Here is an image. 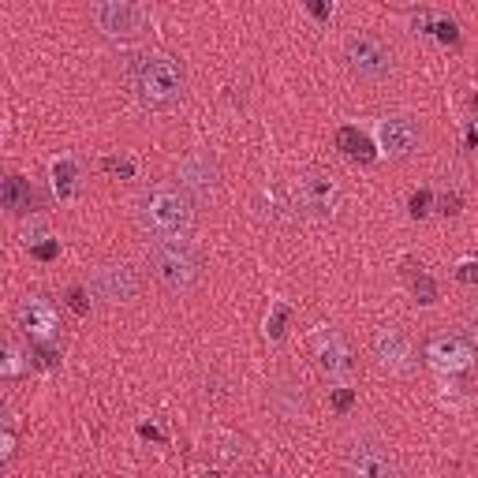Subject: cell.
<instances>
[{"mask_svg":"<svg viewBox=\"0 0 478 478\" xmlns=\"http://www.w3.org/2000/svg\"><path fill=\"white\" fill-rule=\"evenodd\" d=\"M403 269H408V277H411V291H415V299L422 303V307H430V303H437V280L430 277V273H415V265H403Z\"/></svg>","mask_w":478,"mask_h":478,"instance_id":"cell-17","label":"cell"},{"mask_svg":"<svg viewBox=\"0 0 478 478\" xmlns=\"http://www.w3.org/2000/svg\"><path fill=\"white\" fill-rule=\"evenodd\" d=\"M437 19H434V12L430 8H419L415 15H411V26H415V34H430V26H434Z\"/></svg>","mask_w":478,"mask_h":478,"instance_id":"cell-26","label":"cell"},{"mask_svg":"<svg viewBox=\"0 0 478 478\" xmlns=\"http://www.w3.org/2000/svg\"><path fill=\"white\" fill-rule=\"evenodd\" d=\"M344 60L352 68V75L366 82H381L392 71V52L378 38H370V34H352L344 41Z\"/></svg>","mask_w":478,"mask_h":478,"instance_id":"cell-6","label":"cell"},{"mask_svg":"<svg viewBox=\"0 0 478 478\" xmlns=\"http://www.w3.org/2000/svg\"><path fill=\"white\" fill-rule=\"evenodd\" d=\"M318 366H321V374H329V378H347V374L355 370V355H352V347L344 344V336H336V333L321 336Z\"/></svg>","mask_w":478,"mask_h":478,"instance_id":"cell-14","label":"cell"},{"mask_svg":"<svg viewBox=\"0 0 478 478\" xmlns=\"http://www.w3.org/2000/svg\"><path fill=\"white\" fill-rule=\"evenodd\" d=\"M239 478H254V475H239Z\"/></svg>","mask_w":478,"mask_h":478,"instance_id":"cell-35","label":"cell"},{"mask_svg":"<svg viewBox=\"0 0 478 478\" xmlns=\"http://www.w3.org/2000/svg\"><path fill=\"white\" fill-rule=\"evenodd\" d=\"M434 34H437V38L445 41V45H459V26H456L452 19H437V23H434Z\"/></svg>","mask_w":478,"mask_h":478,"instance_id":"cell-20","label":"cell"},{"mask_svg":"<svg viewBox=\"0 0 478 478\" xmlns=\"http://www.w3.org/2000/svg\"><path fill=\"white\" fill-rule=\"evenodd\" d=\"M142 437H150V441H161V434L153 426H142Z\"/></svg>","mask_w":478,"mask_h":478,"instance_id":"cell-32","label":"cell"},{"mask_svg":"<svg viewBox=\"0 0 478 478\" xmlns=\"http://www.w3.org/2000/svg\"><path fill=\"white\" fill-rule=\"evenodd\" d=\"M284 325H288V307H273V318H269V329H265V333H269L273 340H280Z\"/></svg>","mask_w":478,"mask_h":478,"instance_id":"cell-23","label":"cell"},{"mask_svg":"<svg viewBox=\"0 0 478 478\" xmlns=\"http://www.w3.org/2000/svg\"><path fill=\"white\" fill-rule=\"evenodd\" d=\"M131 86L146 108H172L187 90V75L176 57H142L131 71Z\"/></svg>","mask_w":478,"mask_h":478,"instance_id":"cell-3","label":"cell"},{"mask_svg":"<svg viewBox=\"0 0 478 478\" xmlns=\"http://www.w3.org/2000/svg\"><path fill=\"white\" fill-rule=\"evenodd\" d=\"M90 19L97 23V30L105 38H139L146 30V12L131 0H105V4L90 8Z\"/></svg>","mask_w":478,"mask_h":478,"instance_id":"cell-7","label":"cell"},{"mask_svg":"<svg viewBox=\"0 0 478 478\" xmlns=\"http://www.w3.org/2000/svg\"><path fill=\"white\" fill-rule=\"evenodd\" d=\"M426 363L441 374H463L475 363V344L459 333H441L426 344Z\"/></svg>","mask_w":478,"mask_h":478,"instance_id":"cell-11","label":"cell"},{"mask_svg":"<svg viewBox=\"0 0 478 478\" xmlns=\"http://www.w3.org/2000/svg\"><path fill=\"white\" fill-rule=\"evenodd\" d=\"M57 363H60V347H52V344L34 347V366H57Z\"/></svg>","mask_w":478,"mask_h":478,"instance_id":"cell-21","label":"cell"},{"mask_svg":"<svg viewBox=\"0 0 478 478\" xmlns=\"http://www.w3.org/2000/svg\"><path fill=\"white\" fill-rule=\"evenodd\" d=\"M456 280L459 284H478V262H459L456 265Z\"/></svg>","mask_w":478,"mask_h":478,"instance_id":"cell-28","label":"cell"},{"mask_svg":"<svg viewBox=\"0 0 478 478\" xmlns=\"http://www.w3.org/2000/svg\"><path fill=\"white\" fill-rule=\"evenodd\" d=\"M105 172H113V176H124V180H131V176H135V164H131V161H120V157H108V161H105Z\"/></svg>","mask_w":478,"mask_h":478,"instance_id":"cell-27","label":"cell"},{"mask_svg":"<svg viewBox=\"0 0 478 478\" xmlns=\"http://www.w3.org/2000/svg\"><path fill=\"white\" fill-rule=\"evenodd\" d=\"M336 150L344 153L347 161H358V164H370L374 161V146L358 127H340L336 131Z\"/></svg>","mask_w":478,"mask_h":478,"instance_id":"cell-16","label":"cell"},{"mask_svg":"<svg viewBox=\"0 0 478 478\" xmlns=\"http://www.w3.org/2000/svg\"><path fill=\"white\" fill-rule=\"evenodd\" d=\"M52 187H57L60 198H71V195H75V187H79V169H75V164H71V161L52 164Z\"/></svg>","mask_w":478,"mask_h":478,"instance_id":"cell-18","label":"cell"},{"mask_svg":"<svg viewBox=\"0 0 478 478\" xmlns=\"http://www.w3.org/2000/svg\"><path fill=\"white\" fill-rule=\"evenodd\" d=\"M378 142L389 157H411L422 142V127L411 116H385L378 124Z\"/></svg>","mask_w":478,"mask_h":478,"instance_id":"cell-13","label":"cell"},{"mask_svg":"<svg viewBox=\"0 0 478 478\" xmlns=\"http://www.w3.org/2000/svg\"><path fill=\"white\" fill-rule=\"evenodd\" d=\"M139 269H135L131 262H105L97 265L94 280H90V288H94L97 299L105 303H127L139 296Z\"/></svg>","mask_w":478,"mask_h":478,"instance_id":"cell-10","label":"cell"},{"mask_svg":"<svg viewBox=\"0 0 478 478\" xmlns=\"http://www.w3.org/2000/svg\"><path fill=\"white\" fill-rule=\"evenodd\" d=\"M471 105H475V108H478V94H475V97H471Z\"/></svg>","mask_w":478,"mask_h":478,"instance_id":"cell-34","label":"cell"},{"mask_svg":"<svg viewBox=\"0 0 478 478\" xmlns=\"http://www.w3.org/2000/svg\"><path fill=\"white\" fill-rule=\"evenodd\" d=\"M176 187L183 191V195H191V198L217 195V187H220L217 161L209 157V153H191V157H183L180 169H176Z\"/></svg>","mask_w":478,"mask_h":478,"instance_id":"cell-12","label":"cell"},{"mask_svg":"<svg viewBox=\"0 0 478 478\" xmlns=\"http://www.w3.org/2000/svg\"><path fill=\"white\" fill-rule=\"evenodd\" d=\"M57 254H60V243H57V239H45V243L34 247V258H41V262H52Z\"/></svg>","mask_w":478,"mask_h":478,"instance_id":"cell-29","label":"cell"},{"mask_svg":"<svg viewBox=\"0 0 478 478\" xmlns=\"http://www.w3.org/2000/svg\"><path fill=\"white\" fill-rule=\"evenodd\" d=\"M430 202H434V198H430V191H415V195H411V202H408L411 217H415V220H422V217L430 213Z\"/></svg>","mask_w":478,"mask_h":478,"instance_id":"cell-22","label":"cell"},{"mask_svg":"<svg viewBox=\"0 0 478 478\" xmlns=\"http://www.w3.org/2000/svg\"><path fill=\"white\" fill-rule=\"evenodd\" d=\"M344 475L347 478H403L400 459L389 441L378 434H355L344 448Z\"/></svg>","mask_w":478,"mask_h":478,"instance_id":"cell-4","label":"cell"},{"mask_svg":"<svg viewBox=\"0 0 478 478\" xmlns=\"http://www.w3.org/2000/svg\"><path fill=\"white\" fill-rule=\"evenodd\" d=\"M68 307L75 314H90V299H86V288H71L68 291Z\"/></svg>","mask_w":478,"mask_h":478,"instance_id":"cell-25","label":"cell"},{"mask_svg":"<svg viewBox=\"0 0 478 478\" xmlns=\"http://www.w3.org/2000/svg\"><path fill=\"white\" fill-rule=\"evenodd\" d=\"M135 220L146 236L157 239H187L195 224V198L180 187H150L135 202Z\"/></svg>","mask_w":478,"mask_h":478,"instance_id":"cell-1","label":"cell"},{"mask_svg":"<svg viewBox=\"0 0 478 478\" xmlns=\"http://www.w3.org/2000/svg\"><path fill=\"white\" fill-rule=\"evenodd\" d=\"M459 206H463V202H459L456 191H445V195L437 198V209H441L445 217H456V213H459Z\"/></svg>","mask_w":478,"mask_h":478,"instance_id":"cell-24","label":"cell"},{"mask_svg":"<svg viewBox=\"0 0 478 478\" xmlns=\"http://www.w3.org/2000/svg\"><path fill=\"white\" fill-rule=\"evenodd\" d=\"M202 478H220V475H217V471H206V475H202Z\"/></svg>","mask_w":478,"mask_h":478,"instance_id":"cell-33","label":"cell"},{"mask_svg":"<svg viewBox=\"0 0 478 478\" xmlns=\"http://www.w3.org/2000/svg\"><path fill=\"white\" fill-rule=\"evenodd\" d=\"M310 12H314L318 15V19H329V15H333V4H321V0H310Z\"/></svg>","mask_w":478,"mask_h":478,"instance_id":"cell-30","label":"cell"},{"mask_svg":"<svg viewBox=\"0 0 478 478\" xmlns=\"http://www.w3.org/2000/svg\"><path fill=\"white\" fill-rule=\"evenodd\" d=\"M0 202H4V209L12 217H26L38 209V195H34V187L23 176H4V183H0Z\"/></svg>","mask_w":478,"mask_h":478,"instance_id":"cell-15","label":"cell"},{"mask_svg":"<svg viewBox=\"0 0 478 478\" xmlns=\"http://www.w3.org/2000/svg\"><path fill=\"white\" fill-rule=\"evenodd\" d=\"M15 329H19L23 336H30V344H52V340L60 336V314L52 303H45L38 296H26L19 307H15Z\"/></svg>","mask_w":478,"mask_h":478,"instance_id":"cell-8","label":"cell"},{"mask_svg":"<svg viewBox=\"0 0 478 478\" xmlns=\"http://www.w3.org/2000/svg\"><path fill=\"white\" fill-rule=\"evenodd\" d=\"M329 403H333V411H340V415H344V411H352L355 392L344 389V385H340V389H329Z\"/></svg>","mask_w":478,"mask_h":478,"instance_id":"cell-19","label":"cell"},{"mask_svg":"<svg viewBox=\"0 0 478 478\" xmlns=\"http://www.w3.org/2000/svg\"><path fill=\"white\" fill-rule=\"evenodd\" d=\"M296 206L314 220H333L344 209V187L333 172L310 169L296 180Z\"/></svg>","mask_w":478,"mask_h":478,"instance_id":"cell-5","label":"cell"},{"mask_svg":"<svg viewBox=\"0 0 478 478\" xmlns=\"http://www.w3.org/2000/svg\"><path fill=\"white\" fill-rule=\"evenodd\" d=\"M374 358L381 363V370L396 374V378H408V374H415V366H419L415 347H411V340L403 336L396 325H385V329L374 333Z\"/></svg>","mask_w":478,"mask_h":478,"instance_id":"cell-9","label":"cell"},{"mask_svg":"<svg viewBox=\"0 0 478 478\" xmlns=\"http://www.w3.org/2000/svg\"><path fill=\"white\" fill-rule=\"evenodd\" d=\"M467 329H471V336L478 340V303L471 307V314H467Z\"/></svg>","mask_w":478,"mask_h":478,"instance_id":"cell-31","label":"cell"},{"mask_svg":"<svg viewBox=\"0 0 478 478\" xmlns=\"http://www.w3.org/2000/svg\"><path fill=\"white\" fill-rule=\"evenodd\" d=\"M146 262H150L153 280L172 296L191 291L202 277V258L191 239H157V243H150V258Z\"/></svg>","mask_w":478,"mask_h":478,"instance_id":"cell-2","label":"cell"}]
</instances>
